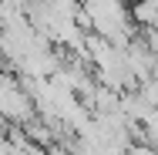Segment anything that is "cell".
Wrapping results in <instances>:
<instances>
[{"label": "cell", "instance_id": "6da1fadb", "mask_svg": "<svg viewBox=\"0 0 158 155\" xmlns=\"http://www.w3.org/2000/svg\"><path fill=\"white\" fill-rule=\"evenodd\" d=\"M131 17H135L141 27H158V0H135Z\"/></svg>", "mask_w": 158, "mask_h": 155}]
</instances>
